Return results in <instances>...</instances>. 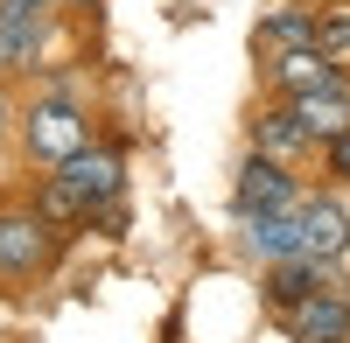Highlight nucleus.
Segmentation results:
<instances>
[{
  "mask_svg": "<svg viewBox=\"0 0 350 343\" xmlns=\"http://www.w3.org/2000/svg\"><path fill=\"white\" fill-rule=\"evenodd\" d=\"M14 133H21L28 161L64 168L77 148H92V112L77 105V92H36V105L14 112Z\"/></svg>",
  "mask_w": 350,
  "mask_h": 343,
  "instance_id": "1",
  "label": "nucleus"
},
{
  "mask_svg": "<svg viewBox=\"0 0 350 343\" xmlns=\"http://www.w3.org/2000/svg\"><path fill=\"white\" fill-rule=\"evenodd\" d=\"M77 204H84V224H120V189H126V161L112 148H77L64 168H56Z\"/></svg>",
  "mask_w": 350,
  "mask_h": 343,
  "instance_id": "2",
  "label": "nucleus"
},
{
  "mask_svg": "<svg viewBox=\"0 0 350 343\" xmlns=\"http://www.w3.org/2000/svg\"><path fill=\"white\" fill-rule=\"evenodd\" d=\"M56 266V232L36 217V210H0V280L8 288H28V280H42Z\"/></svg>",
  "mask_w": 350,
  "mask_h": 343,
  "instance_id": "3",
  "label": "nucleus"
},
{
  "mask_svg": "<svg viewBox=\"0 0 350 343\" xmlns=\"http://www.w3.org/2000/svg\"><path fill=\"white\" fill-rule=\"evenodd\" d=\"M42 36H49V0H0V77L42 70Z\"/></svg>",
  "mask_w": 350,
  "mask_h": 343,
  "instance_id": "4",
  "label": "nucleus"
},
{
  "mask_svg": "<svg viewBox=\"0 0 350 343\" xmlns=\"http://www.w3.org/2000/svg\"><path fill=\"white\" fill-rule=\"evenodd\" d=\"M301 182L287 176L280 161H267V154H245L239 161V182H231V210L239 217H267V210H295L301 204Z\"/></svg>",
  "mask_w": 350,
  "mask_h": 343,
  "instance_id": "5",
  "label": "nucleus"
},
{
  "mask_svg": "<svg viewBox=\"0 0 350 343\" xmlns=\"http://www.w3.org/2000/svg\"><path fill=\"white\" fill-rule=\"evenodd\" d=\"M259 77H267V98H301V92H329V84H343V64H329L323 49H287L273 56V64H259Z\"/></svg>",
  "mask_w": 350,
  "mask_h": 343,
  "instance_id": "6",
  "label": "nucleus"
},
{
  "mask_svg": "<svg viewBox=\"0 0 350 343\" xmlns=\"http://www.w3.org/2000/svg\"><path fill=\"white\" fill-rule=\"evenodd\" d=\"M343 245H350V210L336 204V196H301V232H295V260H315V266H329Z\"/></svg>",
  "mask_w": 350,
  "mask_h": 343,
  "instance_id": "7",
  "label": "nucleus"
},
{
  "mask_svg": "<svg viewBox=\"0 0 350 343\" xmlns=\"http://www.w3.org/2000/svg\"><path fill=\"white\" fill-rule=\"evenodd\" d=\"M287 112H295V126L308 133V148H329L336 133H350V77L329 84V92H301V98H287Z\"/></svg>",
  "mask_w": 350,
  "mask_h": 343,
  "instance_id": "8",
  "label": "nucleus"
},
{
  "mask_svg": "<svg viewBox=\"0 0 350 343\" xmlns=\"http://www.w3.org/2000/svg\"><path fill=\"white\" fill-rule=\"evenodd\" d=\"M280 323H287V336H295V343H350V308H343L336 288L308 294L301 308H287Z\"/></svg>",
  "mask_w": 350,
  "mask_h": 343,
  "instance_id": "9",
  "label": "nucleus"
},
{
  "mask_svg": "<svg viewBox=\"0 0 350 343\" xmlns=\"http://www.w3.org/2000/svg\"><path fill=\"white\" fill-rule=\"evenodd\" d=\"M252 154H267V161L287 168V161H301V154H315V148H308V133L295 126V112H287L280 98H267V105L252 112Z\"/></svg>",
  "mask_w": 350,
  "mask_h": 343,
  "instance_id": "10",
  "label": "nucleus"
},
{
  "mask_svg": "<svg viewBox=\"0 0 350 343\" xmlns=\"http://www.w3.org/2000/svg\"><path fill=\"white\" fill-rule=\"evenodd\" d=\"M259 288H267V301L280 308H301L308 294H323V288H336L329 280V266H315V260H267V273H259Z\"/></svg>",
  "mask_w": 350,
  "mask_h": 343,
  "instance_id": "11",
  "label": "nucleus"
},
{
  "mask_svg": "<svg viewBox=\"0 0 350 343\" xmlns=\"http://www.w3.org/2000/svg\"><path fill=\"white\" fill-rule=\"evenodd\" d=\"M287 49H315V8H273L252 28V56L259 64H273V56H287Z\"/></svg>",
  "mask_w": 350,
  "mask_h": 343,
  "instance_id": "12",
  "label": "nucleus"
},
{
  "mask_svg": "<svg viewBox=\"0 0 350 343\" xmlns=\"http://www.w3.org/2000/svg\"><path fill=\"white\" fill-rule=\"evenodd\" d=\"M295 232H301V204L295 210H267V217H245V238L259 260H295Z\"/></svg>",
  "mask_w": 350,
  "mask_h": 343,
  "instance_id": "13",
  "label": "nucleus"
},
{
  "mask_svg": "<svg viewBox=\"0 0 350 343\" xmlns=\"http://www.w3.org/2000/svg\"><path fill=\"white\" fill-rule=\"evenodd\" d=\"M28 210H36L56 238H64V232H84V204H77V196L56 182V176H42V182H36V204H28Z\"/></svg>",
  "mask_w": 350,
  "mask_h": 343,
  "instance_id": "14",
  "label": "nucleus"
},
{
  "mask_svg": "<svg viewBox=\"0 0 350 343\" xmlns=\"http://www.w3.org/2000/svg\"><path fill=\"white\" fill-rule=\"evenodd\" d=\"M315 49H323L329 64H343V56H350V0L315 8Z\"/></svg>",
  "mask_w": 350,
  "mask_h": 343,
  "instance_id": "15",
  "label": "nucleus"
},
{
  "mask_svg": "<svg viewBox=\"0 0 350 343\" xmlns=\"http://www.w3.org/2000/svg\"><path fill=\"white\" fill-rule=\"evenodd\" d=\"M323 168H329V182H343V189H350V133H336L329 148H323Z\"/></svg>",
  "mask_w": 350,
  "mask_h": 343,
  "instance_id": "16",
  "label": "nucleus"
},
{
  "mask_svg": "<svg viewBox=\"0 0 350 343\" xmlns=\"http://www.w3.org/2000/svg\"><path fill=\"white\" fill-rule=\"evenodd\" d=\"M14 133V105H8V92H0V140Z\"/></svg>",
  "mask_w": 350,
  "mask_h": 343,
  "instance_id": "17",
  "label": "nucleus"
},
{
  "mask_svg": "<svg viewBox=\"0 0 350 343\" xmlns=\"http://www.w3.org/2000/svg\"><path fill=\"white\" fill-rule=\"evenodd\" d=\"M336 294H343V308H350V280H343V288H336Z\"/></svg>",
  "mask_w": 350,
  "mask_h": 343,
  "instance_id": "18",
  "label": "nucleus"
},
{
  "mask_svg": "<svg viewBox=\"0 0 350 343\" xmlns=\"http://www.w3.org/2000/svg\"><path fill=\"white\" fill-rule=\"evenodd\" d=\"M343 210H350V204H343Z\"/></svg>",
  "mask_w": 350,
  "mask_h": 343,
  "instance_id": "19",
  "label": "nucleus"
}]
</instances>
